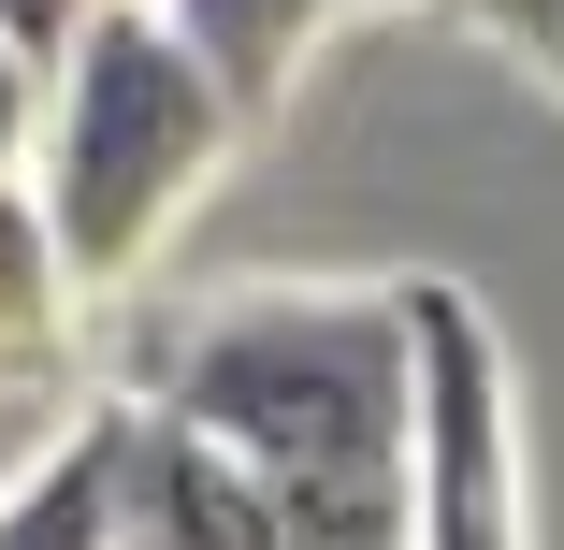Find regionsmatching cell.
<instances>
[{
	"label": "cell",
	"mask_w": 564,
	"mask_h": 550,
	"mask_svg": "<svg viewBox=\"0 0 564 550\" xmlns=\"http://www.w3.org/2000/svg\"><path fill=\"white\" fill-rule=\"evenodd\" d=\"M44 117H58V73L0 44V188H30V174H44Z\"/></svg>",
	"instance_id": "ba28073f"
},
{
	"label": "cell",
	"mask_w": 564,
	"mask_h": 550,
	"mask_svg": "<svg viewBox=\"0 0 564 550\" xmlns=\"http://www.w3.org/2000/svg\"><path fill=\"white\" fill-rule=\"evenodd\" d=\"M73 247H58V217L44 188H0V391H44L73 363Z\"/></svg>",
	"instance_id": "8992f818"
},
{
	"label": "cell",
	"mask_w": 564,
	"mask_h": 550,
	"mask_svg": "<svg viewBox=\"0 0 564 550\" xmlns=\"http://www.w3.org/2000/svg\"><path fill=\"white\" fill-rule=\"evenodd\" d=\"M448 30H478V44H507L521 73H550L564 87V0H434Z\"/></svg>",
	"instance_id": "52a82bcc"
},
{
	"label": "cell",
	"mask_w": 564,
	"mask_h": 550,
	"mask_svg": "<svg viewBox=\"0 0 564 550\" xmlns=\"http://www.w3.org/2000/svg\"><path fill=\"white\" fill-rule=\"evenodd\" d=\"M117 550H290V507L247 450H217L160 391H117Z\"/></svg>",
	"instance_id": "3957f363"
},
{
	"label": "cell",
	"mask_w": 564,
	"mask_h": 550,
	"mask_svg": "<svg viewBox=\"0 0 564 550\" xmlns=\"http://www.w3.org/2000/svg\"><path fill=\"white\" fill-rule=\"evenodd\" d=\"M101 15H131V0H0V44L44 58V73H73V44H87Z\"/></svg>",
	"instance_id": "9c48e42d"
},
{
	"label": "cell",
	"mask_w": 564,
	"mask_h": 550,
	"mask_svg": "<svg viewBox=\"0 0 564 550\" xmlns=\"http://www.w3.org/2000/svg\"><path fill=\"white\" fill-rule=\"evenodd\" d=\"M117 391H101L87 420H58L44 450L0 478V550H117Z\"/></svg>",
	"instance_id": "277c9868"
},
{
	"label": "cell",
	"mask_w": 564,
	"mask_h": 550,
	"mask_svg": "<svg viewBox=\"0 0 564 550\" xmlns=\"http://www.w3.org/2000/svg\"><path fill=\"white\" fill-rule=\"evenodd\" d=\"M145 391L275 478L290 550H420V319H405V276L247 290V304L188 319Z\"/></svg>",
	"instance_id": "6da1fadb"
},
{
	"label": "cell",
	"mask_w": 564,
	"mask_h": 550,
	"mask_svg": "<svg viewBox=\"0 0 564 550\" xmlns=\"http://www.w3.org/2000/svg\"><path fill=\"white\" fill-rule=\"evenodd\" d=\"M247 145L232 87H217L188 58V30L160 15V0H131V15H101L58 73V117H44V217L73 247V290H117L160 261V233L217 188V160Z\"/></svg>",
	"instance_id": "7a4b0ae2"
},
{
	"label": "cell",
	"mask_w": 564,
	"mask_h": 550,
	"mask_svg": "<svg viewBox=\"0 0 564 550\" xmlns=\"http://www.w3.org/2000/svg\"><path fill=\"white\" fill-rule=\"evenodd\" d=\"M160 15L188 30V58H203L217 87H232V117L261 131L275 101L304 87V58H318V30L348 15V0H160Z\"/></svg>",
	"instance_id": "5b68a950"
}]
</instances>
